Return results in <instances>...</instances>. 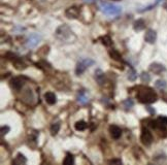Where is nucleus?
I'll list each match as a JSON object with an SVG mask.
<instances>
[{"mask_svg":"<svg viewBox=\"0 0 167 165\" xmlns=\"http://www.w3.org/2000/svg\"><path fill=\"white\" fill-rule=\"evenodd\" d=\"M140 139H141V143L145 146H150L153 143V135L147 128H142Z\"/></svg>","mask_w":167,"mask_h":165,"instance_id":"nucleus-5","label":"nucleus"},{"mask_svg":"<svg viewBox=\"0 0 167 165\" xmlns=\"http://www.w3.org/2000/svg\"><path fill=\"white\" fill-rule=\"evenodd\" d=\"M109 132H111V137L115 138V139H119L121 137V135H122V130L118 126H116V125H111L109 127Z\"/></svg>","mask_w":167,"mask_h":165,"instance_id":"nucleus-11","label":"nucleus"},{"mask_svg":"<svg viewBox=\"0 0 167 165\" xmlns=\"http://www.w3.org/2000/svg\"><path fill=\"white\" fill-rule=\"evenodd\" d=\"M136 77H137V74H136V71L133 69L132 67H130V69H129V72H128V79L129 81H135Z\"/></svg>","mask_w":167,"mask_h":165,"instance_id":"nucleus-20","label":"nucleus"},{"mask_svg":"<svg viewBox=\"0 0 167 165\" xmlns=\"http://www.w3.org/2000/svg\"><path fill=\"white\" fill-rule=\"evenodd\" d=\"M10 85H11V88L19 91L23 88V86H24V81H23L21 77H15V79H11Z\"/></svg>","mask_w":167,"mask_h":165,"instance_id":"nucleus-10","label":"nucleus"},{"mask_svg":"<svg viewBox=\"0 0 167 165\" xmlns=\"http://www.w3.org/2000/svg\"><path fill=\"white\" fill-rule=\"evenodd\" d=\"M147 109H148V111H150V113H152V115H154V113H155V109H151V107H147Z\"/></svg>","mask_w":167,"mask_h":165,"instance_id":"nucleus-30","label":"nucleus"},{"mask_svg":"<svg viewBox=\"0 0 167 165\" xmlns=\"http://www.w3.org/2000/svg\"><path fill=\"white\" fill-rule=\"evenodd\" d=\"M26 162H27V159H26V157L24 156V155L21 154V153H19V154L17 155L16 160L14 161V163H16V164H24V163Z\"/></svg>","mask_w":167,"mask_h":165,"instance_id":"nucleus-17","label":"nucleus"},{"mask_svg":"<svg viewBox=\"0 0 167 165\" xmlns=\"http://www.w3.org/2000/svg\"><path fill=\"white\" fill-rule=\"evenodd\" d=\"M95 79H96V81H98V84L99 85L103 84L104 79H105V75H104V73L102 72V70L97 69L95 71Z\"/></svg>","mask_w":167,"mask_h":165,"instance_id":"nucleus-13","label":"nucleus"},{"mask_svg":"<svg viewBox=\"0 0 167 165\" xmlns=\"http://www.w3.org/2000/svg\"><path fill=\"white\" fill-rule=\"evenodd\" d=\"M70 33H71L70 28L67 25H62L57 29L56 36L59 39H61V40H65V39H67L70 36Z\"/></svg>","mask_w":167,"mask_h":165,"instance_id":"nucleus-4","label":"nucleus"},{"mask_svg":"<svg viewBox=\"0 0 167 165\" xmlns=\"http://www.w3.org/2000/svg\"><path fill=\"white\" fill-rule=\"evenodd\" d=\"M77 100H79V102L81 104L87 103V102H88V97H87L86 93L81 91V92L79 94V96H77Z\"/></svg>","mask_w":167,"mask_h":165,"instance_id":"nucleus-19","label":"nucleus"},{"mask_svg":"<svg viewBox=\"0 0 167 165\" xmlns=\"http://www.w3.org/2000/svg\"><path fill=\"white\" fill-rule=\"evenodd\" d=\"M145 23L143 20H137L135 23H134V25H133V28L135 31H141L142 29H145Z\"/></svg>","mask_w":167,"mask_h":165,"instance_id":"nucleus-14","label":"nucleus"},{"mask_svg":"<svg viewBox=\"0 0 167 165\" xmlns=\"http://www.w3.org/2000/svg\"><path fill=\"white\" fill-rule=\"evenodd\" d=\"M85 1H86V2H92L93 0H85Z\"/></svg>","mask_w":167,"mask_h":165,"instance_id":"nucleus-32","label":"nucleus"},{"mask_svg":"<svg viewBox=\"0 0 167 165\" xmlns=\"http://www.w3.org/2000/svg\"><path fill=\"white\" fill-rule=\"evenodd\" d=\"M74 128L77 131H84L87 128V123L84 121H77L74 124Z\"/></svg>","mask_w":167,"mask_h":165,"instance_id":"nucleus-16","label":"nucleus"},{"mask_svg":"<svg viewBox=\"0 0 167 165\" xmlns=\"http://www.w3.org/2000/svg\"><path fill=\"white\" fill-rule=\"evenodd\" d=\"M74 162V159H73V156L72 155H70V154H67V156H66L65 160H64V164H72V163Z\"/></svg>","mask_w":167,"mask_h":165,"instance_id":"nucleus-26","label":"nucleus"},{"mask_svg":"<svg viewBox=\"0 0 167 165\" xmlns=\"http://www.w3.org/2000/svg\"><path fill=\"white\" fill-rule=\"evenodd\" d=\"M45 101H47L49 104H51V105L55 104V103H56V101H57L56 95H55L53 92H47V93H45Z\"/></svg>","mask_w":167,"mask_h":165,"instance_id":"nucleus-12","label":"nucleus"},{"mask_svg":"<svg viewBox=\"0 0 167 165\" xmlns=\"http://www.w3.org/2000/svg\"><path fill=\"white\" fill-rule=\"evenodd\" d=\"M98 6H99V9L103 14H105L106 16H109V17L118 16V15H120L121 11H122V7L121 6L113 4V3L105 2V1H99V2H98Z\"/></svg>","mask_w":167,"mask_h":165,"instance_id":"nucleus-2","label":"nucleus"},{"mask_svg":"<svg viewBox=\"0 0 167 165\" xmlns=\"http://www.w3.org/2000/svg\"><path fill=\"white\" fill-rule=\"evenodd\" d=\"M14 65H15V67H16V69H18V70H23L27 67L26 64L24 63V62L21 61V60H19V59H16V60H15Z\"/></svg>","mask_w":167,"mask_h":165,"instance_id":"nucleus-18","label":"nucleus"},{"mask_svg":"<svg viewBox=\"0 0 167 165\" xmlns=\"http://www.w3.org/2000/svg\"><path fill=\"white\" fill-rule=\"evenodd\" d=\"M150 70L155 74H161L166 70V68L164 67V65H162L160 63H152L150 65Z\"/></svg>","mask_w":167,"mask_h":165,"instance_id":"nucleus-7","label":"nucleus"},{"mask_svg":"<svg viewBox=\"0 0 167 165\" xmlns=\"http://www.w3.org/2000/svg\"><path fill=\"white\" fill-rule=\"evenodd\" d=\"M111 164H122V160L121 159H113V160L109 161Z\"/></svg>","mask_w":167,"mask_h":165,"instance_id":"nucleus-29","label":"nucleus"},{"mask_svg":"<svg viewBox=\"0 0 167 165\" xmlns=\"http://www.w3.org/2000/svg\"><path fill=\"white\" fill-rule=\"evenodd\" d=\"M155 86H156V88L162 90V89H164L165 87H166V81H162V79H159V81H157L156 83H155Z\"/></svg>","mask_w":167,"mask_h":165,"instance_id":"nucleus-22","label":"nucleus"},{"mask_svg":"<svg viewBox=\"0 0 167 165\" xmlns=\"http://www.w3.org/2000/svg\"><path fill=\"white\" fill-rule=\"evenodd\" d=\"M101 40H102V43H103L104 45H106V47H109V45H111V39L109 36H107V35H105V36L101 37Z\"/></svg>","mask_w":167,"mask_h":165,"instance_id":"nucleus-24","label":"nucleus"},{"mask_svg":"<svg viewBox=\"0 0 167 165\" xmlns=\"http://www.w3.org/2000/svg\"><path fill=\"white\" fill-rule=\"evenodd\" d=\"M137 99L142 103H154L158 99V96L151 88H142L137 92Z\"/></svg>","mask_w":167,"mask_h":165,"instance_id":"nucleus-1","label":"nucleus"},{"mask_svg":"<svg viewBox=\"0 0 167 165\" xmlns=\"http://www.w3.org/2000/svg\"><path fill=\"white\" fill-rule=\"evenodd\" d=\"M109 56H111V59L116 60V61H122V56L118 51L116 50H111L109 51Z\"/></svg>","mask_w":167,"mask_h":165,"instance_id":"nucleus-15","label":"nucleus"},{"mask_svg":"<svg viewBox=\"0 0 167 165\" xmlns=\"http://www.w3.org/2000/svg\"><path fill=\"white\" fill-rule=\"evenodd\" d=\"M163 6H164V8H165V9H166V10H167V1H166V2L164 3V5H163Z\"/></svg>","mask_w":167,"mask_h":165,"instance_id":"nucleus-31","label":"nucleus"},{"mask_svg":"<svg viewBox=\"0 0 167 165\" xmlns=\"http://www.w3.org/2000/svg\"><path fill=\"white\" fill-rule=\"evenodd\" d=\"M40 40V36L38 34H31L29 37H28L27 41H26V45H27L28 48H34L37 43Z\"/></svg>","mask_w":167,"mask_h":165,"instance_id":"nucleus-6","label":"nucleus"},{"mask_svg":"<svg viewBox=\"0 0 167 165\" xmlns=\"http://www.w3.org/2000/svg\"><path fill=\"white\" fill-rule=\"evenodd\" d=\"M94 64V61L91 60V59H84L81 61H79L77 65V68H75V73L77 75L81 74V73L85 71L88 67H90L91 65Z\"/></svg>","mask_w":167,"mask_h":165,"instance_id":"nucleus-3","label":"nucleus"},{"mask_svg":"<svg viewBox=\"0 0 167 165\" xmlns=\"http://www.w3.org/2000/svg\"><path fill=\"white\" fill-rule=\"evenodd\" d=\"M140 79H141V81L143 83H149L151 81V77H150V74L148 72H142L140 74Z\"/></svg>","mask_w":167,"mask_h":165,"instance_id":"nucleus-23","label":"nucleus"},{"mask_svg":"<svg viewBox=\"0 0 167 165\" xmlns=\"http://www.w3.org/2000/svg\"><path fill=\"white\" fill-rule=\"evenodd\" d=\"M79 15V10L77 7L75 6H71L69 8L66 9L65 11V16L67 17L68 19H77Z\"/></svg>","mask_w":167,"mask_h":165,"instance_id":"nucleus-8","label":"nucleus"},{"mask_svg":"<svg viewBox=\"0 0 167 165\" xmlns=\"http://www.w3.org/2000/svg\"><path fill=\"white\" fill-rule=\"evenodd\" d=\"M156 39H157L156 31H154V30H152V29L148 30L147 33H145V40L147 41L148 43H154L156 41Z\"/></svg>","mask_w":167,"mask_h":165,"instance_id":"nucleus-9","label":"nucleus"},{"mask_svg":"<svg viewBox=\"0 0 167 165\" xmlns=\"http://www.w3.org/2000/svg\"><path fill=\"white\" fill-rule=\"evenodd\" d=\"M123 104H124V107L126 109H130L131 107H133L134 103H133V101H132L131 99H126L124 102H123Z\"/></svg>","mask_w":167,"mask_h":165,"instance_id":"nucleus-25","label":"nucleus"},{"mask_svg":"<svg viewBox=\"0 0 167 165\" xmlns=\"http://www.w3.org/2000/svg\"><path fill=\"white\" fill-rule=\"evenodd\" d=\"M157 121H158L160 124L164 125V126H167V117H165V116H160V117H158Z\"/></svg>","mask_w":167,"mask_h":165,"instance_id":"nucleus-27","label":"nucleus"},{"mask_svg":"<svg viewBox=\"0 0 167 165\" xmlns=\"http://www.w3.org/2000/svg\"><path fill=\"white\" fill-rule=\"evenodd\" d=\"M9 130H10V128H9V126H2L1 127V135H5V134H7L9 132Z\"/></svg>","mask_w":167,"mask_h":165,"instance_id":"nucleus-28","label":"nucleus"},{"mask_svg":"<svg viewBox=\"0 0 167 165\" xmlns=\"http://www.w3.org/2000/svg\"><path fill=\"white\" fill-rule=\"evenodd\" d=\"M59 130H60V124L59 123H54L51 126V133H52V135H56L59 132Z\"/></svg>","mask_w":167,"mask_h":165,"instance_id":"nucleus-21","label":"nucleus"}]
</instances>
